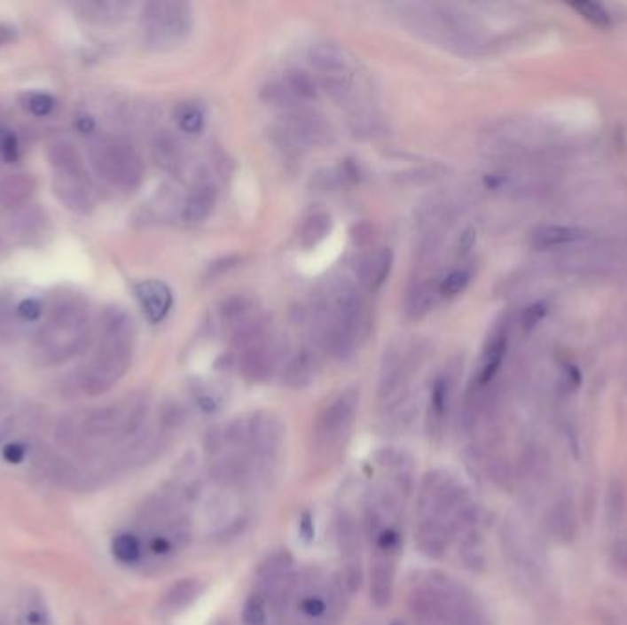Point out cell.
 Returning a JSON list of instances; mask_svg holds the SVG:
<instances>
[{"label": "cell", "mask_w": 627, "mask_h": 625, "mask_svg": "<svg viewBox=\"0 0 627 625\" xmlns=\"http://www.w3.org/2000/svg\"><path fill=\"white\" fill-rule=\"evenodd\" d=\"M475 510L455 475L444 470L427 472L419 486L415 541L420 554L441 559L451 543L470 532Z\"/></svg>", "instance_id": "1"}, {"label": "cell", "mask_w": 627, "mask_h": 625, "mask_svg": "<svg viewBox=\"0 0 627 625\" xmlns=\"http://www.w3.org/2000/svg\"><path fill=\"white\" fill-rule=\"evenodd\" d=\"M149 413V400L132 395L111 405L98 407L81 417L61 420L58 441L67 449L89 460H106V453L123 449L138 439Z\"/></svg>", "instance_id": "2"}, {"label": "cell", "mask_w": 627, "mask_h": 625, "mask_svg": "<svg viewBox=\"0 0 627 625\" xmlns=\"http://www.w3.org/2000/svg\"><path fill=\"white\" fill-rule=\"evenodd\" d=\"M350 596L338 574L319 566L295 570L276 600L271 621L278 625H333Z\"/></svg>", "instance_id": "3"}, {"label": "cell", "mask_w": 627, "mask_h": 625, "mask_svg": "<svg viewBox=\"0 0 627 625\" xmlns=\"http://www.w3.org/2000/svg\"><path fill=\"white\" fill-rule=\"evenodd\" d=\"M99 345L92 360L74 372L72 389L99 396L113 389L132 363L136 327L132 316L121 307H106L99 319Z\"/></svg>", "instance_id": "4"}, {"label": "cell", "mask_w": 627, "mask_h": 625, "mask_svg": "<svg viewBox=\"0 0 627 625\" xmlns=\"http://www.w3.org/2000/svg\"><path fill=\"white\" fill-rule=\"evenodd\" d=\"M413 625H486L474 596L453 578L429 573L409 594Z\"/></svg>", "instance_id": "5"}, {"label": "cell", "mask_w": 627, "mask_h": 625, "mask_svg": "<svg viewBox=\"0 0 627 625\" xmlns=\"http://www.w3.org/2000/svg\"><path fill=\"white\" fill-rule=\"evenodd\" d=\"M90 316L83 299L61 297L53 303L46 323L37 332L34 350L43 365H59L89 347Z\"/></svg>", "instance_id": "6"}, {"label": "cell", "mask_w": 627, "mask_h": 625, "mask_svg": "<svg viewBox=\"0 0 627 625\" xmlns=\"http://www.w3.org/2000/svg\"><path fill=\"white\" fill-rule=\"evenodd\" d=\"M53 169V193L72 211L89 213L94 206V187L79 151L70 142H56L48 149Z\"/></svg>", "instance_id": "7"}, {"label": "cell", "mask_w": 627, "mask_h": 625, "mask_svg": "<svg viewBox=\"0 0 627 625\" xmlns=\"http://www.w3.org/2000/svg\"><path fill=\"white\" fill-rule=\"evenodd\" d=\"M89 154L99 178L121 191H134L142 184V158L123 136H98L90 142Z\"/></svg>", "instance_id": "8"}, {"label": "cell", "mask_w": 627, "mask_h": 625, "mask_svg": "<svg viewBox=\"0 0 627 625\" xmlns=\"http://www.w3.org/2000/svg\"><path fill=\"white\" fill-rule=\"evenodd\" d=\"M285 429L278 417L259 411L244 418V448H247L254 484L266 480L281 455Z\"/></svg>", "instance_id": "9"}, {"label": "cell", "mask_w": 627, "mask_h": 625, "mask_svg": "<svg viewBox=\"0 0 627 625\" xmlns=\"http://www.w3.org/2000/svg\"><path fill=\"white\" fill-rule=\"evenodd\" d=\"M193 28V8L176 0L145 4L142 12L144 43L153 50H171L185 43Z\"/></svg>", "instance_id": "10"}, {"label": "cell", "mask_w": 627, "mask_h": 625, "mask_svg": "<svg viewBox=\"0 0 627 625\" xmlns=\"http://www.w3.org/2000/svg\"><path fill=\"white\" fill-rule=\"evenodd\" d=\"M358 405L360 393L350 387L340 393L321 411L314 429V442L323 457H333L347 442L358 415Z\"/></svg>", "instance_id": "11"}, {"label": "cell", "mask_w": 627, "mask_h": 625, "mask_svg": "<svg viewBox=\"0 0 627 625\" xmlns=\"http://www.w3.org/2000/svg\"><path fill=\"white\" fill-rule=\"evenodd\" d=\"M417 363V355L413 350L405 352L398 345H393L386 350L380 367L376 391L380 410L386 415L396 410L407 398H411V395H409V384H411Z\"/></svg>", "instance_id": "12"}, {"label": "cell", "mask_w": 627, "mask_h": 625, "mask_svg": "<svg viewBox=\"0 0 627 625\" xmlns=\"http://www.w3.org/2000/svg\"><path fill=\"white\" fill-rule=\"evenodd\" d=\"M362 537L364 530L360 521L350 512H341L336 518V543L341 556V570L338 573V578L349 594L357 592L364 580Z\"/></svg>", "instance_id": "13"}, {"label": "cell", "mask_w": 627, "mask_h": 625, "mask_svg": "<svg viewBox=\"0 0 627 625\" xmlns=\"http://www.w3.org/2000/svg\"><path fill=\"white\" fill-rule=\"evenodd\" d=\"M281 125L302 144L305 149L314 145H326L333 140V129L319 113L312 108L297 106L283 116Z\"/></svg>", "instance_id": "14"}, {"label": "cell", "mask_w": 627, "mask_h": 625, "mask_svg": "<svg viewBox=\"0 0 627 625\" xmlns=\"http://www.w3.org/2000/svg\"><path fill=\"white\" fill-rule=\"evenodd\" d=\"M281 358V347L276 341H270L266 336L263 341L242 350L240 356V374L244 379H248L250 384H261L274 374L276 367L279 365Z\"/></svg>", "instance_id": "15"}, {"label": "cell", "mask_w": 627, "mask_h": 625, "mask_svg": "<svg viewBox=\"0 0 627 625\" xmlns=\"http://www.w3.org/2000/svg\"><path fill=\"white\" fill-rule=\"evenodd\" d=\"M50 223L44 209L26 204L22 207H17L10 219V231L12 237L19 238L24 244H34L41 240L48 233Z\"/></svg>", "instance_id": "16"}, {"label": "cell", "mask_w": 627, "mask_h": 625, "mask_svg": "<svg viewBox=\"0 0 627 625\" xmlns=\"http://www.w3.org/2000/svg\"><path fill=\"white\" fill-rule=\"evenodd\" d=\"M136 297H138L142 310L151 323L163 321L171 312L173 293L166 283L156 279L144 281L136 286Z\"/></svg>", "instance_id": "17"}, {"label": "cell", "mask_w": 627, "mask_h": 625, "mask_svg": "<svg viewBox=\"0 0 627 625\" xmlns=\"http://www.w3.org/2000/svg\"><path fill=\"white\" fill-rule=\"evenodd\" d=\"M396 568H398L396 561L371 559V568H369L371 602L378 609L388 607L393 600L395 583H396Z\"/></svg>", "instance_id": "18"}, {"label": "cell", "mask_w": 627, "mask_h": 625, "mask_svg": "<svg viewBox=\"0 0 627 625\" xmlns=\"http://www.w3.org/2000/svg\"><path fill=\"white\" fill-rule=\"evenodd\" d=\"M317 356L310 348H302L285 363L283 367V386L288 389H305L309 387L317 374Z\"/></svg>", "instance_id": "19"}, {"label": "cell", "mask_w": 627, "mask_h": 625, "mask_svg": "<svg viewBox=\"0 0 627 625\" xmlns=\"http://www.w3.org/2000/svg\"><path fill=\"white\" fill-rule=\"evenodd\" d=\"M216 204V189L211 184H199L189 193L180 209V219L187 226L202 224L213 213Z\"/></svg>", "instance_id": "20"}, {"label": "cell", "mask_w": 627, "mask_h": 625, "mask_svg": "<svg viewBox=\"0 0 627 625\" xmlns=\"http://www.w3.org/2000/svg\"><path fill=\"white\" fill-rule=\"evenodd\" d=\"M309 61L317 72H321V75L350 70L347 51L329 39L316 41L309 48Z\"/></svg>", "instance_id": "21"}, {"label": "cell", "mask_w": 627, "mask_h": 625, "mask_svg": "<svg viewBox=\"0 0 627 625\" xmlns=\"http://www.w3.org/2000/svg\"><path fill=\"white\" fill-rule=\"evenodd\" d=\"M393 268V252L389 248H380L367 255L360 264V285L367 292H376L388 281Z\"/></svg>", "instance_id": "22"}, {"label": "cell", "mask_w": 627, "mask_h": 625, "mask_svg": "<svg viewBox=\"0 0 627 625\" xmlns=\"http://www.w3.org/2000/svg\"><path fill=\"white\" fill-rule=\"evenodd\" d=\"M154 164L166 173H176L182 168L184 151L182 144L171 130H160L154 134L151 144Z\"/></svg>", "instance_id": "23"}, {"label": "cell", "mask_w": 627, "mask_h": 625, "mask_svg": "<svg viewBox=\"0 0 627 625\" xmlns=\"http://www.w3.org/2000/svg\"><path fill=\"white\" fill-rule=\"evenodd\" d=\"M441 297L439 283L420 281L407 290L404 299V312L409 319H422L427 316Z\"/></svg>", "instance_id": "24"}, {"label": "cell", "mask_w": 627, "mask_h": 625, "mask_svg": "<svg viewBox=\"0 0 627 625\" xmlns=\"http://www.w3.org/2000/svg\"><path fill=\"white\" fill-rule=\"evenodd\" d=\"M202 590H204V583L197 578L180 580V582L173 583L166 592H163L160 609L168 614L180 613V611L187 609L193 602H197Z\"/></svg>", "instance_id": "25"}, {"label": "cell", "mask_w": 627, "mask_h": 625, "mask_svg": "<svg viewBox=\"0 0 627 625\" xmlns=\"http://www.w3.org/2000/svg\"><path fill=\"white\" fill-rule=\"evenodd\" d=\"M132 8L121 0H85L74 4L75 13L89 22H116L121 20Z\"/></svg>", "instance_id": "26"}, {"label": "cell", "mask_w": 627, "mask_h": 625, "mask_svg": "<svg viewBox=\"0 0 627 625\" xmlns=\"http://www.w3.org/2000/svg\"><path fill=\"white\" fill-rule=\"evenodd\" d=\"M35 191V180L32 175L19 173V175H8L3 182H0V204H4L6 207L17 209L26 206L32 199Z\"/></svg>", "instance_id": "27"}, {"label": "cell", "mask_w": 627, "mask_h": 625, "mask_svg": "<svg viewBox=\"0 0 627 625\" xmlns=\"http://www.w3.org/2000/svg\"><path fill=\"white\" fill-rule=\"evenodd\" d=\"M587 231L575 226H543L532 233V244L537 250H551L565 244L584 240Z\"/></svg>", "instance_id": "28"}, {"label": "cell", "mask_w": 627, "mask_h": 625, "mask_svg": "<svg viewBox=\"0 0 627 625\" xmlns=\"http://www.w3.org/2000/svg\"><path fill=\"white\" fill-rule=\"evenodd\" d=\"M448 400H450V384L446 378H439L431 389L429 407H427V431L433 437H439L443 433L444 418L448 413Z\"/></svg>", "instance_id": "29"}, {"label": "cell", "mask_w": 627, "mask_h": 625, "mask_svg": "<svg viewBox=\"0 0 627 625\" xmlns=\"http://www.w3.org/2000/svg\"><path fill=\"white\" fill-rule=\"evenodd\" d=\"M333 231V216L325 211H317L309 215L305 223L299 228L297 240L302 244V248L312 250L319 242H323Z\"/></svg>", "instance_id": "30"}, {"label": "cell", "mask_w": 627, "mask_h": 625, "mask_svg": "<svg viewBox=\"0 0 627 625\" xmlns=\"http://www.w3.org/2000/svg\"><path fill=\"white\" fill-rule=\"evenodd\" d=\"M113 554L121 565H138L145 559V549L140 534L121 532L113 539Z\"/></svg>", "instance_id": "31"}, {"label": "cell", "mask_w": 627, "mask_h": 625, "mask_svg": "<svg viewBox=\"0 0 627 625\" xmlns=\"http://www.w3.org/2000/svg\"><path fill=\"white\" fill-rule=\"evenodd\" d=\"M506 345H508V340H506V334H503V332L498 334L492 341L488 343L486 352H484V362H482V367L479 372V386H486V384L492 382V378L498 374V371L505 360Z\"/></svg>", "instance_id": "32"}, {"label": "cell", "mask_w": 627, "mask_h": 625, "mask_svg": "<svg viewBox=\"0 0 627 625\" xmlns=\"http://www.w3.org/2000/svg\"><path fill=\"white\" fill-rule=\"evenodd\" d=\"M221 321L226 324L230 331L237 329L239 324H242L244 321H248L250 317H254V303L247 295H231L228 297L226 301L221 305Z\"/></svg>", "instance_id": "33"}, {"label": "cell", "mask_w": 627, "mask_h": 625, "mask_svg": "<svg viewBox=\"0 0 627 625\" xmlns=\"http://www.w3.org/2000/svg\"><path fill=\"white\" fill-rule=\"evenodd\" d=\"M261 101L268 106H276V108H283V111H292V108L299 106V101L295 98V94L290 90V87L285 83V79H278V81H270L263 89H261Z\"/></svg>", "instance_id": "34"}, {"label": "cell", "mask_w": 627, "mask_h": 625, "mask_svg": "<svg viewBox=\"0 0 627 625\" xmlns=\"http://www.w3.org/2000/svg\"><path fill=\"white\" fill-rule=\"evenodd\" d=\"M175 120L182 132L199 134L204 129L206 113L197 101H182L175 108Z\"/></svg>", "instance_id": "35"}, {"label": "cell", "mask_w": 627, "mask_h": 625, "mask_svg": "<svg viewBox=\"0 0 627 625\" xmlns=\"http://www.w3.org/2000/svg\"><path fill=\"white\" fill-rule=\"evenodd\" d=\"M321 87L334 101L343 103L349 101L354 94V77L350 70L325 74L321 75Z\"/></svg>", "instance_id": "36"}, {"label": "cell", "mask_w": 627, "mask_h": 625, "mask_svg": "<svg viewBox=\"0 0 627 625\" xmlns=\"http://www.w3.org/2000/svg\"><path fill=\"white\" fill-rule=\"evenodd\" d=\"M19 625H51L50 613L39 594H24L19 611Z\"/></svg>", "instance_id": "37"}, {"label": "cell", "mask_w": 627, "mask_h": 625, "mask_svg": "<svg viewBox=\"0 0 627 625\" xmlns=\"http://www.w3.org/2000/svg\"><path fill=\"white\" fill-rule=\"evenodd\" d=\"M285 83L290 87V90L295 94L299 101H312L317 98L316 79L302 68L288 70L285 74Z\"/></svg>", "instance_id": "38"}, {"label": "cell", "mask_w": 627, "mask_h": 625, "mask_svg": "<svg viewBox=\"0 0 627 625\" xmlns=\"http://www.w3.org/2000/svg\"><path fill=\"white\" fill-rule=\"evenodd\" d=\"M568 6L575 10L578 15H582L585 20L598 26V28H609V26L613 24L611 13L602 4L589 3V0H578V3H570Z\"/></svg>", "instance_id": "39"}, {"label": "cell", "mask_w": 627, "mask_h": 625, "mask_svg": "<svg viewBox=\"0 0 627 625\" xmlns=\"http://www.w3.org/2000/svg\"><path fill=\"white\" fill-rule=\"evenodd\" d=\"M470 283V271L466 270H453L450 274L439 283V292L443 297H455L460 292H465V288Z\"/></svg>", "instance_id": "40"}, {"label": "cell", "mask_w": 627, "mask_h": 625, "mask_svg": "<svg viewBox=\"0 0 627 625\" xmlns=\"http://www.w3.org/2000/svg\"><path fill=\"white\" fill-rule=\"evenodd\" d=\"M53 106H56V99L48 94L35 92V94H30L28 99H26V108H28L32 114H35L39 118L48 116L53 111Z\"/></svg>", "instance_id": "41"}, {"label": "cell", "mask_w": 627, "mask_h": 625, "mask_svg": "<svg viewBox=\"0 0 627 625\" xmlns=\"http://www.w3.org/2000/svg\"><path fill=\"white\" fill-rule=\"evenodd\" d=\"M17 316L24 323L39 321L43 316V303L39 299H24V301L17 305Z\"/></svg>", "instance_id": "42"}, {"label": "cell", "mask_w": 627, "mask_h": 625, "mask_svg": "<svg viewBox=\"0 0 627 625\" xmlns=\"http://www.w3.org/2000/svg\"><path fill=\"white\" fill-rule=\"evenodd\" d=\"M547 312H549L547 303L537 301V303L530 305V307L523 312V316H521V324H523V329H525V331H532V329H536L537 324L543 321V317L547 316Z\"/></svg>", "instance_id": "43"}, {"label": "cell", "mask_w": 627, "mask_h": 625, "mask_svg": "<svg viewBox=\"0 0 627 625\" xmlns=\"http://www.w3.org/2000/svg\"><path fill=\"white\" fill-rule=\"evenodd\" d=\"M26 457H28V446L22 441H10L3 448V458L8 465H20V462L26 460Z\"/></svg>", "instance_id": "44"}, {"label": "cell", "mask_w": 627, "mask_h": 625, "mask_svg": "<svg viewBox=\"0 0 627 625\" xmlns=\"http://www.w3.org/2000/svg\"><path fill=\"white\" fill-rule=\"evenodd\" d=\"M0 154L6 161L19 158V142L12 130H0Z\"/></svg>", "instance_id": "45"}, {"label": "cell", "mask_w": 627, "mask_h": 625, "mask_svg": "<svg viewBox=\"0 0 627 625\" xmlns=\"http://www.w3.org/2000/svg\"><path fill=\"white\" fill-rule=\"evenodd\" d=\"M352 240L358 244V246H367L372 240V228L369 224H360L352 230Z\"/></svg>", "instance_id": "46"}, {"label": "cell", "mask_w": 627, "mask_h": 625, "mask_svg": "<svg viewBox=\"0 0 627 625\" xmlns=\"http://www.w3.org/2000/svg\"><path fill=\"white\" fill-rule=\"evenodd\" d=\"M333 185H334V176L331 173H319L314 176V187L317 189L319 193L329 191Z\"/></svg>", "instance_id": "47"}, {"label": "cell", "mask_w": 627, "mask_h": 625, "mask_svg": "<svg viewBox=\"0 0 627 625\" xmlns=\"http://www.w3.org/2000/svg\"><path fill=\"white\" fill-rule=\"evenodd\" d=\"M15 37H17L15 26L6 24V22H0V48L6 46L12 41H15Z\"/></svg>", "instance_id": "48"}, {"label": "cell", "mask_w": 627, "mask_h": 625, "mask_svg": "<svg viewBox=\"0 0 627 625\" xmlns=\"http://www.w3.org/2000/svg\"><path fill=\"white\" fill-rule=\"evenodd\" d=\"M474 244H475V231L474 230H466L465 233L460 235V240H458V252L462 254H466L474 248Z\"/></svg>", "instance_id": "49"}, {"label": "cell", "mask_w": 627, "mask_h": 625, "mask_svg": "<svg viewBox=\"0 0 627 625\" xmlns=\"http://www.w3.org/2000/svg\"><path fill=\"white\" fill-rule=\"evenodd\" d=\"M565 372H567L568 384H572V386H578V384H580V372H578V369H576L575 365H567Z\"/></svg>", "instance_id": "50"}, {"label": "cell", "mask_w": 627, "mask_h": 625, "mask_svg": "<svg viewBox=\"0 0 627 625\" xmlns=\"http://www.w3.org/2000/svg\"><path fill=\"white\" fill-rule=\"evenodd\" d=\"M216 625H224V623H216Z\"/></svg>", "instance_id": "51"}]
</instances>
